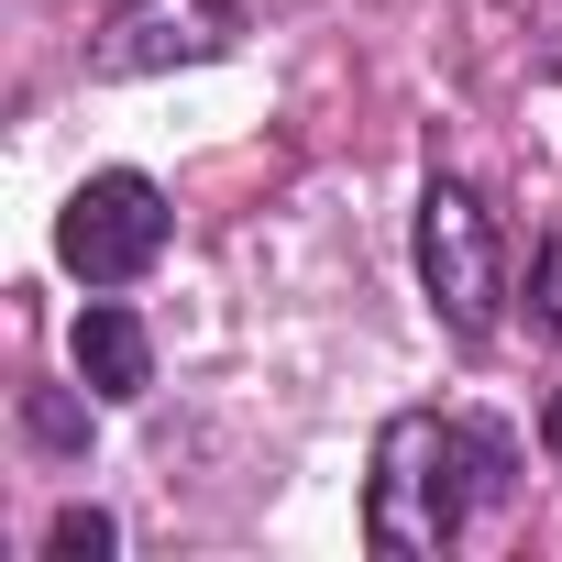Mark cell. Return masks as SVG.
Masks as SVG:
<instances>
[{
  "label": "cell",
  "mask_w": 562,
  "mask_h": 562,
  "mask_svg": "<svg viewBox=\"0 0 562 562\" xmlns=\"http://www.w3.org/2000/svg\"><path fill=\"white\" fill-rule=\"evenodd\" d=\"M551 78H562V45H551Z\"/></svg>",
  "instance_id": "10"
},
{
  "label": "cell",
  "mask_w": 562,
  "mask_h": 562,
  "mask_svg": "<svg viewBox=\"0 0 562 562\" xmlns=\"http://www.w3.org/2000/svg\"><path fill=\"white\" fill-rule=\"evenodd\" d=\"M529 321L562 342V232H551V243H540V265H529Z\"/></svg>",
  "instance_id": "7"
},
{
  "label": "cell",
  "mask_w": 562,
  "mask_h": 562,
  "mask_svg": "<svg viewBox=\"0 0 562 562\" xmlns=\"http://www.w3.org/2000/svg\"><path fill=\"white\" fill-rule=\"evenodd\" d=\"M540 441H551V452H562V386H551V408H540Z\"/></svg>",
  "instance_id": "9"
},
{
  "label": "cell",
  "mask_w": 562,
  "mask_h": 562,
  "mask_svg": "<svg viewBox=\"0 0 562 562\" xmlns=\"http://www.w3.org/2000/svg\"><path fill=\"white\" fill-rule=\"evenodd\" d=\"M243 12L232 0H122L89 45V78H166V67H210L232 56Z\"/></svg>",
  "instance_id": "4"
},
{
  "label": "cell",
  "mask_w": 562,
  "mask_h": 562,
  "mask_svg": "<svg viewBox=\"0 0 562 562\" xmlns=\"http://www.w3.org/2000/svg\"><path fill=\"white\" fill-rule=\"evenodd\" d=\"M56 254L89 276V288H133V276L166 254V188L133 177V166L89 177V188L67 199V221H56Z\"/></svg>",
  "instance_id": "3"
},
{
  "label": "cell",
  "mask_w": 562,
  "mask_h": 562,
  "mask_svg": "<svg viewBox=\"0 0 562 562\" xmlns=\"http://www.w3.org/2000/svg\"><path fill=\"white\" fill-rule=\"evenodd\" d=\"M23 430H34L45 452H78V441H89V419H78L67 397H34V408H23Z\"/></svg>",
  "instance_id": "8"
},
{
  "label": "cell",
  "mask_w": 562,
  "mask_h": 562,
  "mask_svg": "<svg viewBox=\"0 0 562 562\" xmlns=\"http://www.w3.org/2000/svg\"><path fill=\"white\" fill-rule=\"evenodd\" d=\"M518 485V452L496 419H441V408H408L375 430V485H364V540L386 562H419V551H452V529L474 507H496Z\"/></svg>",
  "instance_id": "1"
},
{
  "label": "cell",
  "mask_w": 562,
  "mask_h": 562,
  "mask_svg": "<svg viewBox=\"0 0 562 562\" xmlns=\"http://www.w3.org/2000/svg\"><path fill=\"white\" fill-rule=\"evenodd\" d=\"M78 386L89 397H144L155 386V342H144V321L133 310H78Z\"/></svg>",
  "instance_id": "5"
},
{
  "label": "cell",
  "mask_w": 562,
  "mask_h": 562,
  "mask_svg": "<svg viewBox=\"0 0 562 562\" xmlns=\"http://www.w3.org/2000/svg\"><path fill=\"white\" fill-rule=\"evenodd\" d=\"M419 288H430V310H441L463 342L496 331L507 243H496V210H485L474 188H452V177H430V199H419Z\"/></svg>",
  "instance_id": "2"
},
{
  "label": "cell",
  "mask_w": 562,
  "mask_h": 562,
  "mask_svg": "<svg viewBox=\"0 0 562 562\" xmlns=\"http://www.w3.org/2000/svg\"><path fill=\"white\" fill-rule=\"evenodd\" d=\"M45 551H56V562H111V551H122V529H111V507H56Z\"/></svg>",
  "instance_id": "6"
}]
</instances>
